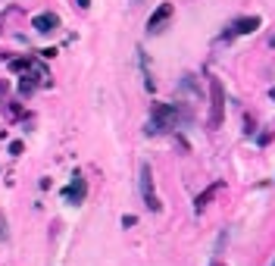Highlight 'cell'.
Wrapping results in <instances>:
<instances>
[{"instance_id": "cell-1", "label": "cell", "mask_w": 275, "mask_h": 266, "mask_svg": "<svg viewBox=\"0 0 275 266\" xmlns=\"http://www.w3.org/2000/svg\"><path fill=\"white\" fill-rule=\"evenodd\" d=\"M178 106L172 103H153V113H150V126H147V135H166L178 126Z\"/></svg>"}, {"instance_id": "cell-2", "label": "cell", "mask_w": 275, "mask_h": 266, "mask_svg": "<svg viewBox=\"0 0 275 266\" xmlns=\"http://www.w3.org/2000/svg\"><path fill=\"white\" fill-rule=\"evenodd\" d=\"M225 119V88L219 79H210V129H219Z\"/></svg>"}, {"instance_id": "cell-3", "label": "cell", "mask_w": 275, "mask_h": 266, "mask_svg": "<svg viewBox=\"0 0 275 266\" xmlns=\"http://www.w3.org/2000/svg\"><path fill=\"white\" fill-rule=\"evenodd\" d=\"M138 185H141V198H144V207L156 213L163 204H160L156 191H153V169H150L147 163H141V179H138Z\"/></svg>"}, {"instance_id": "cell-4", "label": "cell", "mask_w": 275, "mask_h": 266, "mask_svg": "<svg viewBox=\"0 0 275 266\" xmlns=\"http://www.w3.org/2000/svg\"><path fill=\"white\" fill-rule=\"evenodd\" d=\"M31 28L41 31V34H50V31L60 28V16H57V13H38V16L31 19Z\"/></svg>"}, {"instance_id": "cell-5", "label": "cell", "mask_w": 275, "mask_h": 266, "mask_svg": "<svg viewBox=\"0 0 275 266\" xmlns=\"http://www.w3.org/2000/svg\"><path fill=\"white\" fill-rule=\"evenodd\" d=\"M172 19V4H160L156 10H153V16H150V22H147V31L153 34V31H163V25H166Z\"/></svg>"}, {"instance_id": "cell-6", "label": "cell", "mask_w": 275, "mask_h": 266, "mask_svg": "<svg viewBox=\"0 0 275 266\" xmlns=\"http://www.w3.org/2000/svg\"><path fill=\"white\" fill-rule=\"evenodd\" d=\"M63 201H69V204H82V201H85V182H82V172H75V175H72V185L63 188Z\"/></svg>"}, {"instance_id": "cell-7", "label": "cell", "mask_w": 275, "mask_h": 266, "mask_svg": "<svg viewBox=\"0 0 275 266\" xmlns=\"http://www.w3.org/2000/svg\"><path fill=\"white\" fill-rule=\"evenodd\" d=\"M256 28H260V16H241L228 25V34H250Z\"/></svg>"}, {"instance_id": "cell-8", "label": "cell", "mask_w": 275, "mask_h": 266, "mask_svg": "<svg viewBox=\"0 0 275 266\" xmlns=\"http://www.w3.org/2000/svg\"><path fill=\"white\" fill-rule=\"evenodd\" d=\"M138 63H141V72H144V88H147V91H156V82L150 75V60H147L144 50H138Z\"/></svg>"}, {"instance_id": "cell-9", "label": "cell", "mask_w": 275, "mask_h": 266, "mask_svg": "<svg viewBox=\"0 0 275 266\" xmlns=\"http://www.w3.org/2000/svg\"><path fill=\"white\" fill-rule=\"evenodd\" d=\"M31 69H34L31 57H19V60H10V72H16V75H25V72H31Z\"/></svg>"}, {"instance_id": "cell-10", "label": "cell", "mask_w": 275, "mask_h": 266, "mask_svg": "<svg viewBox=\"0 0 275 266\" xmlns=\"http://www.w3.org/2000/svg\"><path fill=\"white\" fill-rule=\"evenodd\" d=\"M31 72H34V69H31ZM31 72H25L22 82H19V94H22V97H31V94H34V88H38V82H34Z\"/></svg>"}, {"instance_id": "cell-11", "label": "cell", "mask_w": 275, "mask_h": 266, "mask_svg": "<svg viewBox=\"0 0 275 266\" xmlns=\"http://www.w3.org/2000/svg\"><path fill=\"white\" fill-rule=\"evenodd\" d=\"M219 188H222V185H213V188H207V191H204V194H200V198H197V204H194V210H197V213H204V207L210 204V198H213V194H216Z\"/></svg>"}, {"instance_id": "cell-12", "label": "cell", "mask_w": 275, "mask_h": 266, "mask_svg": "<svg viewBox=\"0 0 275 266\" xmlns=\"http://www.w3.org/2000/svg\"><path fill=\"white\" fill-rule=\"evenodd\" d=\"M25 147H22V141H13V144H10V154H16V157H19Z\"/></svg>"}, {"instance_id": "cell-13", "label": "cell", "mask_w": 275, "mask_h": 266, "mask_svg": "<svg viewBox=\"0 0 275 266\" xmlns=\"http://www.w3.org/2000/svg\"><path fill=\"white\" fill-rule=\"evenodd\" d=\"M75 7H78V10H88V7H91V0H75Z\"/></svg>"}, {"instance_id": "cell-14", "label": "cell", "mask_w": 275, "mask_h": 266, "mask_svg": "<svg viewBox=\"0 0 275 266\" xmlns=\"http://www.w3.org/2000/svg\"><path fill=\"white\" fill-rule=\"evenodd\" d=\"M7 94V82H0V97H4Z\"/></svg>"}, {"instance_id": "cell-15", "label": "cell", "mask_w": 275, "mask_h": 266, "mask_svg": "<svg viewBox=\"0 0 275 266\" xmlns=\"http://www.w3.org/2000/svg\"><path fill=\"white\" fill-rule=\"evenodd\" d=\"M269 97H272V100H275V88H269Z\"/></svg>"}, {"instance_id": "cell-16", "label": "cell", "mask_w": 275, "mask_h": 266, "mask_svg": "<svg viewBox=\"0 0 275 266\" xmlns=\"http://www.w3.org/2000/svg\"><path fill=\"white\" fill-rule=\"evenodd\" d=\"M213 266H222V263H213Z\"/></svg>"}, {"instance_id": "cell-17", "label": "cell", "mask_w": 275, "mask_h": 266, "mask_svg": "<svg viewBox=\"0 0 275 266\" xmlns=\"http://www.w3.org/2000/svg\"><path fill=\"white\" fill-rule=\"evenodd\" d=\"M269 266H275V260H272V263H269Z\"/></svg>"}, {"instance_id": "cell-18", "label": "cell", "mask_w": 275, "mask_h": 266, "mask_svg": "<svg viewBox=\"0 0 275 266\" xmlns=\"http://www.w3.org/2000/svg\"><path fill=\"white\" fill-rule=\"evenodd\" d=\"M0 229H4V222H0Z\"/></svg>"}]
</instances>
